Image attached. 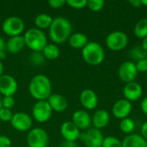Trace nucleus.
<instances>
[{"mask_svg":"<svg viewBox=\"0 0 147 147\" xmlns=\"http://www.w3.org/2000/svg\"><path fill=\"white\" fill-rule=\"evenodd\" d=\"M72 25L69 19L58 16L53 18V21L48 28V35L50 40L54 44H62L67 41L71 35Z\"/></svg>","mask_w":147,"mask_h":147,"instance_id":"obj_1","label":"nucleus"},{"mask_svg":"<svg viewBox=\"0 0 147 147\" xmlns=\"http://www.w3.org/2000/svg\"><path fill=\"white\" fill-rule=\"evenodd\" d=\"M28 91L36 101L47 100L52 94V83L44 74L35 75L28 84Z\"/></svg>","mask_w":147,"mask_h":147,"instance_id":"obj_2","label":"nucleus"},{"mask_svg":"<svg viewBox=\"0 0 147 147\" xmlns=\"http://www.w3.org/2000/svg\"><path fill=\"white\" fill-rule=\"evenodd\" d=\"M25 45L32 52H42L47 44V37L45 33L36 28L28 29L24 35Z\"/></svg>","mask_w":147,"mask_h":147,"instance_id":"obj_3","label":"nucleus"},{"mask_svg":"<svg viewBox=\"0 0 147 147\" xmlns=\"http://www.w3.org/2000/svg\"><path fill=\"white\" fill-rule=\"evenodd\" d=\"M82 57L84 62L88 65H98L104 60V49L99 43L96 41H89V43L82 49Z\"/></svg>","mask_w":147,"mask_h":147,"instance_id":"obj_4","label":"nucleus"},{"mask_svg":"<svg viewBox=\"0 0 147 147\" xmlns=\"http://www.w3.org/2000/svg\"><path fill=\"white\" fill-rule=\"evenodd\" d=\"M25 28L23 20L18 16H9L3 22L2 30L9 37L21 35Z\"/></svg>","mask_w":147,"mask_h":147,"instance_id":"obj_5","label":"nucleus"},{"mask_svg":"<svg viewBox=\"0 0 147 147\" xmlns=\"http://www.w3.org/2000/svg\"><path fill=\"white\" fill-rule=\"evenodd\" d=\"M49 136L46 130L41 127L31 128L27 136V145L28 147H47Z\"/></svg>","mask_w":147,"mask_h":147,"instance_id":"obj_6","label":"nucleus"},{"mask_svg":"<svg viewBox=\"0 0 147 147\" xmlns=\"http://www.w3.org/2000/svg\"><path fill=\"white\" fill-rule=\"evenodd\" d=\"M128 44V37L123 31H113L106 37V45L111 51H121Z\"/></svg>","mask_w":147,"mask_h":147,"instance_id":"obj_7","label":"nucleus"},{"mask_svg":"<svg viewBox=\"0 0 147 147\" xmlns=\"http://www.w3.org/2000/svg\"><path fill=\"white\" fill-rule=\"evenodd\" d=\"M53 115V110L47 102L45 101H36L32 109V118L39 123L48 121Z\"/></svg>","mask_w":147,"mask_h":147,"instance_id":"obj_8","label":"nucleus"},{"mask_svg":"<svg viewBox=\"0 0 147 147\" xmlns=\"http://www.w3.org/2000/svg\"><path fill=\"white\" fill-rule=\"evenodd\" d=\"M79 140L86 147H102L104 136L101 130L90 127L84 133H80Z\"/></svg>","mask_w":147,"mask_h":147,"instance_id":"obj_9","label":"nucleus"},{"mask_svg":"<svg viewBox=\"0 0 147 147\" xmlns=\"http://www.w3.org/2000/svg\"><path fill=\"white\" fill-rule=\"evenodd\" d=\"M10 125L18 132H28L33 126V118L24 112H17L13 115Z\"/></svg>","mask_w":147,"mask_h":147,"instance_id":"obj_10","label":"nucleus"},{"mask_svg":"<svg viewBox=\"0 0 147 147\" xmlns=\"http://www.w3.org/2000/svg\"><path fill=\"white\" fill-rule=\"evenodd\" d=\"M138 70L136 68L135 63L133 61H125L123 62L118 69L119 78L124 83L134 82L138 76Z\"/></svg>","mask_w":147,"mask_h":147,"instance_id":"obj_11","label":"nucleus"},{"mask_svg":"<svg viewBox=\"0 0 147 147\" xmlns=\"http://www.w3.org/2000/svg\"><path fill=\"white\" fill-rule=\"evenodd\" d=\"M18 90V83L14 77L3 74L0 78V95L2 96H13Z\"/></svg>","mask_w":147,"mask_h":147,"instance_id":"obj_12","label":"nucleus"},{"mask_svg":"<svg viewBox=\"0 0 147 147\" xmlns=\"http://www.w3.org/2000/svg\"><path fill=\"white\" fill-rule=\"evenodd\" d=\"M80 133V130L71 121H65L60 127V134L65 141L77 142L79 140Z\"/></svg>","mask_w":147,"mask_h":147,"instance_id":"obj_13","label":"nucleus"},{"mask_svg":"<svg viewBox=\"0 0 147 147\" xmlns=\"http://www.w3.org/2000/svg\"><path fill=\"white\" fill-rule=\"evenodd\" d=\"M132 103L131 102L124 99H120L116 101L112 107V113L114 116L117 119L122 120L127 118L132 112Z\"/></svg>","mask_w":147,"mask_h":147,"instance_id":"obj_14","label":"nucleus"},{"mask_svg":"<svg viewBox=\"0 0 147 147\" xmlns=\"http://www.w3.org/2000/svg\"><path fill=\"white\" fill-rule=\"evenodd\" d=\"M142 95L143 88L140 84L136 82L127 83L123 88V96L125 99L129 102H135L140 100Z\"/></svg>","mask_w":147,"mask_h":147,"instance_id":"obj_15","label":"nucleus"},{"mask_svg":"<svg viewBox=\"0 0 147 147\" xmlns=\"http://www.w3.org/2000/svg\"><path fill=\"white\" fill-rule=\"evenodd\" d=\"M81 105L87 110H92L96 108L98 104V96L95 91L90 89L84 90L79 96Z\"/></svg>","mask_w":147,"mask_h":147,"instance_id":"obj_16","label":"nucleus"},{"mask_svg":"<svg viewBox=\"0 0 147 147\" xmlns=\"http://www.w3.org/2000/svg\"><path fill=\"white\" fill-rule=\"evenodd\" d=\"M71 121L79 130H88L92 125L91 116L86 110H77L72 115Z\"/></svg>","mask_w":147,"mask_h":147,"instance_id":"obj_17","label":"nucleus"},{"mask_svg":"<svg viewBox=\"0 0 147 147\" xmlns=\"http://www.w3.org/2000/svg\"><path fill=\"white\" fill-rule=\"evenodd\" d=\"M49 103L53 112L61 113L66 110L68 107V102L66 98L61 94H51L47 100Z\"/></svg>","mask_w":147,"mask_h":147,"instance_id":"obj_18","label":"nucleus"},{"mask_svg":"<svg viewBox=\"0 0 147 147\" xmlns=\"http://www.w3.org/2000/svg\"><path fill=\"white\" fill-rule=\"evenodd\" d=\"M110 120V115L109 112L105 109H99L96 110L93 116H91V121L93 127L96 129H102L108 126Z\"/></svg>","mask_w":147,"mask_h":147,"instance_id":"obj_19","label":"nucleus"},{"mask_svg":"<svg viewBox=\"0 0 147 147\" xmlns=\"http://www.w3.org/2000/svg\"><path fill=\"white\" fill-rule=\"evenodd\" d=\"M26 47L23 35L9 37L6 41V52L11 54H17Z\"/></svg>","mask_w":147,"mask_h":147,"instance_id":"obj_20","label":"nucleus"},{"mask_svg":"<svg viewBox=\"0 0 147 147\" xmlns=\"http://www.w3.org/2000/svg\"><path fill=\"white\" fill-rule=\"evenodd\" d=\"M68 42L69 45L74 49H83L89 43V39L85 34L77 32L71 34L68 40Z\"/></svg>","mask_w":147,"mask_h":147,"instance_id":"obj_21","label":"nucleus"},{"mask_svg":"<svg viewBox=\"0 0 147 147\" xmlns=\"http://www.w3.org/2000/svg\"><path fill=\"white\" fill-rule=\"evenodd\" d=\"M146 140L137 134H131L124 138L122 141V147H146Z\"/></svg>","mask_w":147,"mask_h":147,"instance_id":"obj_22","label":"nucleus"},{"mask_svg":"<svg viewBox=\"0 0 147 147\" xmlns=\"http://www.w3.org/2000/svg\"><path fill=\"white\" fill-rule=\"evenodd\" d=\"M53 21V18L51 16H49L46 13H41L35 16L34 25H35L36 28L43 31L44 29H47L50 28Z\"/></svg>","mask_w":147,"mask_h":147,"instance_id":"obj_23","label":"nucleus"},{"mask_svg":"<svg viewBox=\"0 0 147 147\" xmlns=\"http://www.w3.org/2000/svg\"><path fill=\"white\" fill-rule=\"evenodd\" d=\"M41 53L45 59L48 60H54L58 59L60 54L59 47L54 43H47Z\"/></svg>","mask_w":147,"mask_h":147,"instance_id":"obj_24","label":"nucleus"},{"mask_svg":"<svg viewBox=\"0 0 147 147\" xmlns=\"http://www.w3.org/2000/svg\"><path fill=\"white\" fill-rule=\"evenodd\" d=\"M134 33L140 39L147 37V18H142L136 23Z\"/></svg>","mask_w":147,"mask_h":147,"instance_id":"obj_25","label":"nucleus"},{"mask_svg":"<svg viewBox=\"0 0 147 147\" xmlns=\"http://www.w3.org/2000/svg\"><path fill=\"white\" fill-rule=\"evenodd\" d=\"M135 128L134 121L131 118H125L122 119L120 122V129L127 134H131Z\"/></svg>","mask_w":147,"mask_h":147,"instance_id":"obj_26","label":"nucleus"},{"mask_svg":"<svg viewBox=\"0 0 147 147\" xmlns=\"http://www.w3.org/2000/svg\"><path fill=\"white\" fill-rule=\"evenodd\" d=\"M130 56L133 59L139 61L140 59H146L147 57V52H146L143 47L141 46H138V47H134L131 52H130Z\"/></svg>","mask_w":147,"mask_h":147,"instance_id":"obj_27","label":"nucleus"},{"mask_svg":"<svg viewBox=\"0 0 147 147\" xmlns=\"http://www.w3.org/2000/svg\"><path fill=\"white\" fill-rule=\"evenodd\" d=\"M29 60H30L32 65H36V66H40V65H44L46 59H45V57L41 52H33L30 55Z\"/></svg>","mask_w":147,"mask_h":147,"instance_id":"obj_28","label":"nucleus"},{"mask_svg":"<svg viewBox=\"0 0 147 147\" xmlns=\"http://www.w3.org/2000/svg\"><path fill=\"white\" fill-rule=\"evenodd\" d=\"M102 147H122V141L115 136L104 137Z\"/></svg>","mask_w":147,"mask_h":147,"instance_id":"obj_29","label":"nucleus"},{"mask_svg":"<svg viewBox=\"0 0 147 147\" xmlns=\"http://www.w3.org/2000/svg\"><path fill=\"white\" fill-rule=\"evenodd\" d=\"M105 2L103 0H87V6L91 11H100L104 7Z\"/></svg>","mask_w":147,"mask_h":147,"instance_id":"obj_30","label":"nucleus"},{"mask_svg":"<svg viewBox=\"0 0 147 147\" xmlns=\"http://www.w3.org/2000/svg\"><path fill=\"white\" fill-rule=\"evenodd\" d=\"M66 4L72 9H82L87 6V0H66Z\"/></svg>","mask_w":147,"mask_h":147,"instance_id":"obj_31","label":"nucleus"},{"mask_svg":"<svg viewBox=\"0 0 147 147\" xmlns=\"http://www.w3.org/2000/svg\"><path fill=\"white\" fill-rule=\"evenodd\" d=\"M13 115L14 114L11 111V109L2 108L0 109V121H2L3 122H10V121L13 117Z\"/></svg>","mask_w":147,"mask_h":147,"instance_id":"obj_32","label":"nucleus"},{"mask_svg":"<svg viewBox=\"0 0 147 147\" xmlns=\"http://www.w3.org/2000/svg\"><path fill=\"white\" fill-rule=\"evenodd\" d=\"M16 105V100L14 96H3V108L12 109Z\"/></svg>","mask_w":147,"mask_h":147,"instance_id":"obj_33","label":"nucleus"},{"mask_svg":"<svg viewBox=\"0 0 147 147\" xmlns=\"http://www.w3.org/2000/svg\"><path fill=\"white\" fill-rule=\"evenodd\" d=\"M138 72H147V58L135 62Z\"/></svg>","mask_w":147,"mask_h":147,"instance_id":"obj_34","label":"nucleus"},{"mask_svg":"<svg viewBox=\"0 0 147 147\" xmlns=\"http://www.w3.org/2000/svg\"><path fill=\"white\" fill-rule=\"evenodd\" d=\"M66 4V0H50L48 5L53 9H60Z\"/></svg>","mask_w":147,"mask_h":147,"instance_id":"obj_35","label":"nucleus"},{"mask_svg":"<svg viewBox=\"0 0 147 147\" xmlns=\"http://www.w3.org/2000/svg\"><path fill=\"white\" fill-rule=\"evenodd\" d=\"M11 140L6 135H0V147H10Z\"/></svg>","mask_w":147,"mask_h":147,"instance_id":"obj_36","label":"nucleus"},{"mask_svg":"<svg viewBox=\"0 0 147 147\" xmlns=\"http://www.w3.org/2000/svg\"><path fill=\"white\" fill-rule=\"evenodd\" d=\"M140 108H141V110L142 112L146 115H147V96L143 98V100L141 101V103H140Z\"/></svg>","mask_w":147,"mask_h":147,"instance_id":"obj_37","label":"nucleus"},{"mask_svg":"<svg viewBox=\"0 0 147 147\" xmlns=\"http://www.w3.org/2000/svg\"><path fill=\"white\" fill-rule=\"evenodd\" d=\"M146 140H147V121L143 123L141 127V134H140Z\"/></svg>","mask_w":147,"mask_h":147,"instance_id":"obj_38","label":"nucleus"},{"mask_svg":"<svg viewBox=\"0 0 147 147\" xmlns=\"http://www.w3.org/2000/svg\"><path fill=\"white\" fill-rule=\"evenodd\" d=\"M60 147H78V144L77 142H71V141L64 140L63 143L60 144Z\"/></svg>","mask_w":147,"mask_h":147,"instance_id":"obj_39","label":"nucleus"},{"mask_svg":"<svg viewBox=\"0 0 147 147\" xmlns=\"http://www.w3.org/2000/svg\"><path fill=\"white\" fill-rule=\"evenodd\" d=\"M6 51V41L0 36V53Z\"/></svg>","mask_w":147,"mask_h":147,"instance_id":"obj_40","label":"nucleus"},{"mask_svg":"<svg viewBox=\"0 0 147 147\" xmlns=\"http://www.w3.org/2000/svg\"><path fill=\"white\" fill-rule=\"evenodd\" d=\"M129 3L134 8H139L141 5V0H130Z\"/></svg>","mask_w":147,"mask_h":147,"instance_id":"obj_41","label":"nucleus"},{"mask_svg":"<svg viewBox=\"0 0 147 147\" xmlns=\"http://www.w3.org/2000/svg\"><path fill=\"white\" fill-rule=\"evenodd\" d=\"M141 47H143V49L147 52V37L144 38L143 40H142V44H141Z\"/></svg>","mask_w":147,"mask_h":147,"instance_id":"obj_42","label":"nucleus"},{"mask_svg":"<svg viewBox=\"0 0 147 147\" xmlns=\"http://www.w3.org/2000/svg\"><path fill=\"white\" fill-rule=\"evenodd\" d=\"M7 57V53H6V51L5 52H3L0 53V61H2L3 59H5Z\"/></svg>","mask_w":147,"mask_h":147,"instance_id":"obj_43","label":"nucleus"},{"mask_svg":"<svg viewBox=\"0 0 147 147\" xmlns=\"http://www.w3.org/2000/svg\"><path fill=\"white\" fill-rule=\"evenodd\" d=\"M3 75V65L2 61H0V78Z\"/></svg>","mask_w":147,"mask_h":147,"instance_id":"obj_44","label":"nucleus"},{"mask_svg":"<svg viewBox=\"0 0 147 147\" xmlns=\"http://www.w3.org/2000/svg\"><path fill=\"white\" fill-rule=\"evenodd\" d=\"M141 5L147 7V0H141Z\"/></svg>","mask_w":147,"mask_h":147,"instance_id":"obj_45","label":"nucleus"},{"mask_svg":"<svg viewBox=\"0 0 147 147\" xmlns=\"http://www.w3.org/2000/svg\"><path fill=\"white\" fill-rule=\"evenodd\" d=\"M3 108V96L0 95V109Z\"/></svg>","mask_w":147,"mask_h":147,"instance_id":"obj_46","label":"nucleus"},{"mask_svg":"<svg viewBox=\"0 0 147 147\" xmlns=\"http://www.w3.org/2000/svg\"><path fill=\"white\" fill-rule=\"evenodd\" d=\"M146 146L147 147V140H146Z\"/></svg>","mask_w":147,"mask_h":147,"instance_id":"obj_47","label":"nucleus"},{"mask_svg":"<svg viewBox=\"0 0 147 147\" xmlns=\"http://www.w3.org/2000/svg\"><path fill=\"white\" fill-rule=\"evenodd\" d=\"M146 81H147V72H146Z\"/></svg>","mask_w":147,"mask_h":147,"instance_id":"obj_48","label":"nucleus"}]
</instances>
